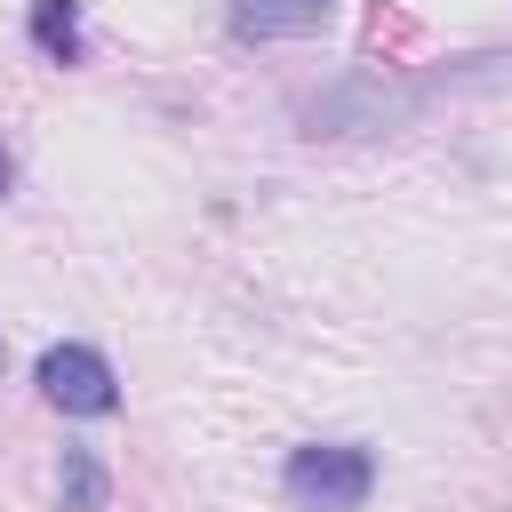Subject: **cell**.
Masks as SVG:
<instances>
[{
    "label": "cell",
    "mask_w": 512,
    "mask_h": 512,
    "mask_svg": "<svg viewBox=\"0 0 512 512\" xmlns=\"http://www.w3.org/2000/svg\"><path fill=\"white\" fill-rule=\"evenodd\" d=\"M0 368H8V352H0Z\"/></svg>",
    "instance_id": "8"
},
{
    "label": "cell",
    "mask_w": 512,
    "mask_h": 512,
    "mask_svg": "<svg viewBox=\"0 0 512 512\" xmlns=\"http://www.w3.org/2000/svg\"><path fill=\"white\" fill-rule=\"evenodd\" d=\"M32 48L48 64H80V0H32Z\"/></svg>",
    "instance_id": "6"
},
{
    "label": "cell",
    "mask_w": 512,
    "mask_h": 512,
    "mask_svg": "<svg viewBox=\"0 0 512 512\" xmlns=\"http://www.w3.org/2000/svg\"><path fill=\"white\" fill-rule=\"evenodd\" d=\"M40 400L64 416H112L120 408V376L96 344H48L40 352Z\"/></svg>",
    "instance_id": "3"
},
{
    "label": "cell",
    "mask_w": 512,
    "mask_h": 512,
    "mask_svg": "<svg viewBox=\"0 0 512 512\" xmlns=\"http://www.w3.org/2000/svg\"><path fill=\"white\" fill-rule=\"evenodd\" d=\"M336 16V0H232V40H304Z\"/></svg>",
    "instance_id": "4"
},
{
    "label": "cell",
    "mask_w": 512,
    "mask_h": 512,
    "mask_svg": "<svg viewBox=\"0 0 512 512\" xmlns=\"http://www.w3.org/2000/svg\"><path fill=\"white\" fill-rule=\"evenodd\" d=\"M280 480L296 512H360L376 496V456L360 440H304Z\"/></svg>",
    "instance_id": "1"
},
{
    "label": "cell",
    "mask_w": 512,
    "mask_h": 512,
    "mask_svg": "<svg viewBox=\"0 0 512 512\" xmlns=\"http://www.w3.org/2000/svg\"><path fill=\"white\" fill-rule=\"evenodd\" d=\"M56 496H64V512H104V504H112L104 456L80 448V440H64V456H56Z\"/></svg>",
    "instance_id": "5"
},
{
    "label": "cell",
    "mask_w": 512,
    "mask_h": 512,
    "mask_svg": "<svg viewBox=\"0 0 512 512\" xmlns=\"http://www.w3.org/2000/svg\"><path fill=\"white\" fill-rule=\"evenodd\" d=\"M8 176H16V160H8V144H0V192H8Z\"/></svg>",
    "instance_id": "7"
},
{
    "label": "cell",
    "mask_w": 512,
    "mask_h": 512,
    "mask_svg": "<svg viewBox=\"0 0 512 512\" xmlns=\"http://www.w3.org/2000/svg\"><path fill=\"white\" fill-rule=\"evenodd\" d=\"M416 104H424L416 88H384V80H336V88H320V96H312L296 120H304V136H376V128H400Z\"/></svg>",
    "instance_id": "2"
}]
</instances>
